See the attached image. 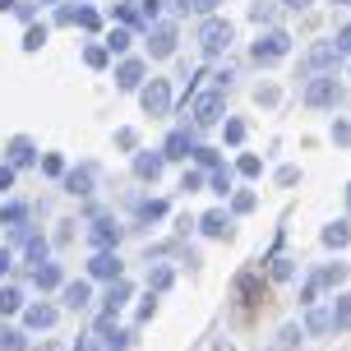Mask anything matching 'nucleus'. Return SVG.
<instances>
[{
  "label": "nucleus",
  "mask_w": 351,
  "mask_h": 351,
  "mask_svg": "<svg viewBox=\"0 0 351 351\" xmlns=\"http://www.w3.org/2000/svg\"><path fill=\"white\" fill-rule=\"evenodd\" d=\"M222 222H227V217H222V213H208V217H204V227H208L213 236H222V231H227V227H222Z\"/></svg>",
  "instance_id": "nucleus-8"
},
{
  "label": "nucleus",
  "mask_w": 351,
  "mask_h": 351,
  "mask_svg": "<svg viewBox=\"0 0 351 351\" xmlns=\"http://www.w3.org/2000/svg\"><path fill=\"white\" fill-rule=\"evenodd\" d=\"M143 102H148V111H167V88L153 84L148 93H143Z\"/></svg>",
  "instance_id": "nucleus-6"
},
{
  "label": "nucleus",
  "mask_w": 351,
  "mask_h": 351,
  "mask_svg": "<svg viewBox=\"0 0 351 351\" xmlns=\"http://www.w3.org/2000/svg\"><path fill=\"white\" fill-rule=\"evenodd\" d=\"M337 97V84L333 79H324V84H310V93H305V102H315V106H328Z\"/></svg>",
  "instance_id": "nucleus-3"
},
{
  "label": "nucleus",
  "mask_w": 351,
  "mask_h": 351,
  "mask_svg": "<svg viewBox=\"0 0 351 351\" xmlns=\"http://www.w3.org/2000/svg\"><path fill=\"white\" fill-rule=\"evenodd\" d=\"M171 47H176V33L171 28H158L153 33V56H171Z\"/></svg>",
  "instance_id": "nucleus-5"
},
{
  "label": "nucleus",
  "mask_w": 351,
  "mask_h": 351,
  "mask_svg": "<svg viewBox=\"0 0 351 351\" xmlns=\"http://www.w3.org/2000/svg\"><path fill=\"white\" fill-rule=\"evenodd\" d=\"M121 84H125V88L139 84V65H125V70H121Z\"/></svg>",
  "instance_id": "nucleus-9"
},
{
  "label": "nucleus",
  "mask_w": 351,
  "mask_h": 351,
  "mask_svg": "<svg viewBox=\"0 0 351 351\" xmlns=\"http://www.w3.org/2000/svg\"><path fill=\"white\" fill-rule=\"evenodd\" d=\"M282 51H287V37H282V33H268V37L259 42V47H254V60L263 65V60H278Z\"/></svg>",
  "instance_id": "nucleus-2"
},
{
  "label": "nucleus",
  "mask_w": 351,
  "mask_h": 351,
  "mask_svg": "<svg viewBox=\"0 0 351 351\" xmlns=\"http://www.w3.org/2000/svg\"><path fill=\"white\" fill-rule=\"evenodd\" d=\"M194 111H199V125H213V121H217V111H222V97H217V93H208V97H199V106H194Z\"/></svg>",
  "instance_id": "nucleus-4"
},
{
  "label": "nucleus",
  "mask_w": 351,
  "mask_h": 351,
  "mask_svg": "<svg viewBox=\"0 0 351 351\" xmlns=\"http://www.w3.org/2000/svg\"><path fill=\"white\" fill-rule=\"evenodd\" d=\"M190 5H194V10H204V14H208V10L217 5V0H190Z\"/></svg>",
  "instance_id": "nucleus-11"
},
{
  "label": "nucleus",
  "mask_w": 351,
  "mask_h": 351,
  "mask_svg": "<svg viewBox=\"0 0 351 351\" xmlns=\"http://www.w3.org/2000/svg\"><path fill=\"white\" fill-rule=\"evenodd\" d=\"M333 324H337V328H347V324H351V300H342V305L333 310Z\"/></svg>",
  "instance_id": "nucleus-7"
},
{
  "label": "nucleus",
  "mask_w": 351,
  "mask_h": 351,
  "mask_svg": "<svg viewBox=\"0 0 351 351\" xmlns=\"http://www.w3.org/2000/svg\"><path fill=\"white\" fill-rule=\"evenodd\" d=\"M287 5H305V0H287Z\"/></svg>",
  "instance_id": "nucleus-13"
},
{
  "label": "nucleus",
  "mask_w": 351,
  "mask_h": 351,
  "mask_svg": "<svg viewBox=\"0 0 351 351\" xmlns=\"http://www.w3.org/2000/svg\"><path fill=\"white\" fill-rule=\"evenodd\" d=\"M70 305H88V287H84V282L70 287Z\"/></svg>",
  "instance_id": "nucleus-10"
},
{
  "label": "nucleus",
  "mask_w": 351,
  "mask_h": 351,
  "mask_svg": "<svg viewBox=\"0 0 351 351\" xmlns=\"http://www.w3.org/2000/svg\"><path fill=\"white\" fill-rule=\"evenodd\" d=\"M342 5H347V0H342Z\"/></svg>",
  "instance_id": "nucleus-14"
},
{
  "label": "nucleus",
  "mask_w": 351,
  "mask_h": 351,
  "mask_svg": "<svg viewBox=\"0 0 351 351\" xmlns=\"http://www.w3.org/2000/svg\"><path fill=\"white\" fill-rule=\"evenodd\" d=\"M337 47H342V51H351V28H347L342 37H337Z\"/></svg>",
  "instance_id": "nucleus-12"
},
{
  "label": "nucleus",
  "mask_w": 351,
  "mask_h": 351,
  "mask_svg": "<svg viewBox=\"0 0 351 351\" xmlns=\"http://www.w3.org/2000/svg\"><path fill=\"white\" fill-rule=\"evenodd\" d=\"M199 37H204V51H222V47L231 42V28L213 19V23H204V33H199Z\"/></svg>",
  "instance_id": "nucleus-1"
}]
</instances>
